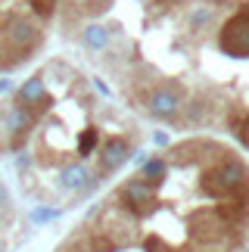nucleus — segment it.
<instances>
[{
	"mask_svg": "<svg viewBox=\"0 0 249 252\" xmlns=\"http://www.w3.org/2000/svg\"><path fill=\"white\" fill-rule=\"evenodd\" d=\"M231 134L237 140H240V147H246L249 150V112H243V115H231Z\"/></svg>",
	"mask_w": 249,
	"mask_h": 252,
	"instance_id": "2eb2a0df",
	"label": "nucleus"
},
{
	"mask_svg": "<svg viewBox=\"0 0 249 252\" xmlns=\"http://www.w3.org/2000/svg\"><path fill=\"white\" fill-rule=\"evenodd\" d=\"M60 212L56 209H47V206H37V209H31V221L34 224H47V221H53Z\"/></svg>",
	"mask_w": 249,
	"mask_h": 252,
	"instance_id": "f3484780",
	"label": "nucleus"
},
{
	"mask_svg": "<svg viewBox=\"0 0 249 252\" xmlns=\"http://www.w3.org/2000/svg\"><path fill=\"white\" fill-rule=\"evenodd\" d=\"M218 50L231 60H249V3L240 6L218 32Z\"/></svg>",
	"mask_w": 249,
	"mask_h": 252,
	"instance_id": "423d86ee",
	"label": "nucleus"
},
{
	"mask_svg": "<svg viewBox=\"0 0 249 252\" xmlns=\"http://www.w3.org/2000/svg\"><path fill=\"white\" fill-rule=\"evenodd\" d=\"M137 174H140L143 181L162 187V184H165V174H168V159L165 156H147V162H140V165H137Z\"/></svg>",
	"mask_w": 249,
	"mask_h": 252,
	"instance_id": "ddd939ff",
	"label": "nucleus"
},
{
	"mask_svg": "<svg viewBox=\"0 0 249 252\" xmlns=\"http://www.w3.org/2000/svg\"><path fill=\"white\" fill-rule=\"evenodd\" d=\"M112 32L116 28H109V25H100V22H88L78 32V41L84 50H91V53H103L106 47L112 44Z\"/></svg>",
	"mask_w": 249,
	"mask_h": 252,
	"instance_id": "9b49d317",
	"label": "nucleus"
},
{
	"mask_svg": "<svg viewBox=\"0 0 249 252\" xmlns=\"http://www.w3.org/2000/svg\"><path fill=\"white\" fill-rule=\"evenodd\" d=\"M137 224L140 221L134 218V215H128L116 199H106L103 202V209L93 215V230L97 234H103L109 240L112 246H116V252H122V249H128V246H134V240H137Z\"/></svg>",
	"mask_w": 249,
	"mask_h": 252,
	"instance_id": "7ed1b4c3",
	"label": "nucleus"
},
{
	"mask_svg": "<svg viewBox=\"0 0 249 252\" xmlns=\"http://www.w3.org/2000/svg\"><path fill=\"white\" fill-rule=\"evenodd\" d=\"M13 100L22 103V106H28V109H31L37 119H41V115L53 106V96L47 94V78H44V72H34L31 78H28V81L13 94Z\"/></svg>",
	"mask_w": 249,
	"mask_h": 252,
	"instance_id": "1a4fd4ad",
	"label": "nucleus"
},
{
	"mask_svg": "<svg viewBox=\"0 0 249 252\" xmlns=\"http://www.w3.org/2000/svg\"><path fill=\"white\" fill-rule=\"evenodd\" d=\"M143 106H147V112L153 119L178 125L181 109H184V94H181L178 84H156L143 94Z\"/></svg>",
	"mask_w": 249,
	"mask_h": 252,
	"instance_id": "0eeeda50",
	"label": "nucleus"
},
{
	"mask_svg": "<svg viewBox=\"0 0 249 252\" xmlns=\"http://www.w3.org/2000/svg\"><path fill=\"white\" fill-rule=\"evenodd\" d=\"M31 3V13H34V19H50L53 13H56V6H60V0H28Z\"/></svg>",
	"mask_w": 249,
	"mask_h": 252,
	"instance_id": "dca6fc26",
	"label": "nucleus"
},
{
	"mask_svg": "<svg viewBox=\"0 0 249 252\" xmlns=\"http://www.w3.org/2000/svg\"><path fill=\"white\" fill-rule=\"evenodd\" d=\"M97 184L100 181L88 171L84 162H69V165H62V171H60V190L72 193V196H88Z\"/></svg>",
	"mask_w": 249,
	"mask_h": 252,
	"instance_id": "9d476101",
	"label": "nucleus"
},
{
	"mask_svg": "<svg viewBox=\"0 0 249 252\" xmlns=\"http://www.w3.org/2000/svg\"><path fill=\"white\" fill-rule=\"evenodd\" d=\"M9 209V190H6V184L0 181V212H6Z\"/></svg>",
	"mask_w": 249,
	"mask_h": 252,
	"instance_id": "6ab92c4d",
	"label": "nucleus"
},
{
	"mask_svg": "<svg viewBox=\"0 0 249 252\" xmlns=\"http://www.w3.org/2000/svg\"><path fill=\"white\" fill-rule=\"evenodd\" d=\"M44 47V28L28 16L0 19V72H13Z\"/></svg>",
	"mask_w": 249,
	"mask_h": 252,
	"instance_id": "f257e3e1",
	"label": "nucleus"
},
{
	"mask_svg": "<svg viewBox=\"0 0 249 252\" xmlns=\"http://www.w3.org/2000/svg\"><path fill=\"white\" fill-rule=\"evenodd\" d=\"M112 199H116L128 215L143 221L159 209V187L150 184V181H143L140 174H134V178H128L116 193H112Z\"/></svg>",
	"mask_w": 249,
	"mask_h": 252,
	"instance_id": "39448f33",
	"label": "nucleus"
},
{
	"mask_svg": "<svg viewBox=\"0 0 249 252\" xmlns=\"http://www.w3.org/2000/svg\"><path fill=\"white\" fill-rule=\"evenodd\" d=\"M28 165H31V156H28V153H16V168L28 171Z\"/></svg>",
	"mask_w": 249,
	"mask_h": 252,
	"instance_id": "a211bd4d",
	"label": "nucleus"
},
{
	"mask_svg": "<svg viewBox=\"0 0 249 252\" xmlns=\"http://www.w3.org/2000/svg\"><path fill=\"white\" fill-rule=\"evenodd\" d=\"M215 13H218V6L212 3H193L187 9V28L193 34H206L215 25Z\"/></svg>",
	"mask_w": 249,
	"mask_h": 252,
	"instance_id": "f8f14e48",
	"label": "nucleus"
},
{
	"mask_svg": "<svg viewBox=\"0 0 249 252\" xmlns=\"http://www.w3.org/2000/svg\"><path fill=\"white\" fill-rule=\"evenodd\" d=\"M134 156V143L128 137H109L106 143L100 147V159H97V174L93 178L103 181V178H109V174H116L124 162H128Z\"/></svg>",
	"mask_w": 249,
	"mask_h": 252,
	"instance_id": "6e6552de",
	"label": "nucleus"
},
{
	"mask_svg": "<svg viewBox=\"0 0 249 252\" xmlns=\"http://www.w3.org/2000/svg\"><path fill=\"white\" fill-rule=\"evenodd\" d=\"M0 252H6V243H3V240H0Z\"/></svg>",
	"mask_w": 249,
	"mask_h": 252,
	"instance_id": "4be33fe9",
	"label": "nucleus"
},
{
	"mask_svg": "<svg viewBox=\"0 0 249 252\" xmlns=\"http://www.w3.org/2000/svg\"><path fill=\"white\" fill-rule=\"evenodd\" d=\"M153 140H156L159 147H165V143H168V134H162V131H156V134H153Z\"/></svg>",
	"mask_w": 249,
	"mask_h": 252,
	"instance_id": "aec40b11",
	"label": "nucleus"
},
{
	"mask_svg": "<svg viewBox=\"0 0 249 252\" xmlns=\"http://www.w3.org/2000/svg\"><path fill=\"white\" fill-rule=\"evenodd\" d=\"M3 91H9V81H6V78H0V94H3Z\"/></svg>",
	"mask_w": 249,
	"mask_h": 252,
	"instance_id": "412c9836",
	"label": "nucleus"
},
{
	"mask_svg": "<svg viewBox=\"0 0 249 252\" xmlns=\"http://www.w3.org/2000/svg\"><path fill=\"white\" fill-rule=\"evenodd\" d=\"M203 193L209 199H249V165L234 156L231 150L224 156H218V162H212L206 171H203Z\"/></svg>",
	"mask_w": 249,
	"mask_h": 252,
	"instance_id": "f03ea898",
	"label": "nucleus"
},
{
	"mask_svg": "<svg viewBox=\"0 0 249 252\" xmlns=\"http://www.w3.org/2000/svg\"><path fill=\"white\" fill-rule=\"evenodd\" d=\"M37 125V115L28 109V106L9 100L0 106V153H19L28 143Z\"/></svg>",
	"mask_w": 249,
	"mask_h": 252,
	"instance_id": "20e7f679",
	"label": "nucleus"
},
{
	"mask_svg": "<svg viewBox=\"0 0 249 252\" xmlns=\"http://www.w3.org/2000/svg\"><path fill=\"white\" fill-rule=\"evenodd\" d=\"M93 153H100V128L88 125V128L78 134V143H75V156H78V162H84V159H91Z\"/></svg>",
	"mask_w": 249,
	"mask_h": 252,
	"instance_id": "4468645a",
	"label": "nucleus"
}]
</instances>
